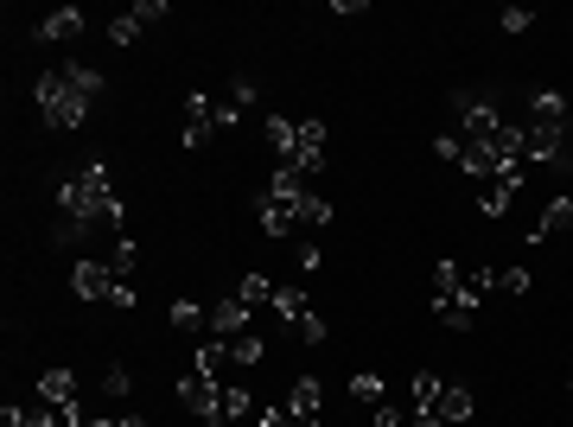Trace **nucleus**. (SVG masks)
Masks as SVG:
<instances>
[{
    "mask_svg": "<svg viewBox=\"0 0 573 427\" xmlns=\"http://www.w3.org/2000/svg\"><path fill=\"white\" fill-rule=\"evenodd\" d=\"M453 115H459V134L465 141H478V147H491L497 134H503V122H510V115L497 109V96L491 90H453Z\"/></svg>",
    "mask_w": 573,
    "mask_h": 427,
    "instance_id": "5",
    "label": "nucleus"
},
{
    "mask_svg": "<svg viewBox=\"0 0 573 427\" xmlns=\"http://www.w3.org/2000/svg\"><path fill=\"white\" fill-rule=\"evenodd\" d=\"M287 415L293 421H319L325 415V389H319V377H300L287 389Z\"/></svg>",
    "mask_w": 573,
    "mask_h": 427,
    "instance_id": "11",
    "label": "nucleus"
},
{
    "mask_svg": "<svg viewBox=\"0 0 573 427\" xmlns=\"http://www.w3.org/2000/svg\"><path fill=\"white\" fill-rule=\"evenodd\" d=\"M497 26H503V32H529V26H535V13H529V7H503V13H497Z\"/></svg>",
    "mask_w": 573,
    "mask_h": 427,
    "instance_id": "30",
    "label": "nucleus"
},
{
    "mask_svg": "<svg viewBox=\"0 0 573 427\" xmlns=\"http://www.w3.org/2000/svg\"><path fill=\"white\" fill-rule=\"evenodd\" d=\"M90 427H121V421H90Z\"/></svg>",
    "mask_w": 573,
    "mask_h": 427,
    "instance_id": "36",
    "label": "nucleus"
},
{
    "mask_svg": "<svg viewBox=\"0 0 573 427\" xmlns=\"http://www.w3.org/2000/svg\"><path fill=\"white\" fill-rule=\"evenodd\" d=\"M293 427H319V421H293Z\"/></svg>",
    "mask_w": 573,
    "mask_h": 427,
    "instance_id": "37",
    "label": "nucleus"
},
{
    "mask_svg": "<svg viewBox=\"0 0 573 427\" xmlns=\"http://www.w3.org/2000/svg\"><path fill=\"white\" fill-rule=\"evenodd\" d=\"M255 427H293V415H287V402H281V408H262V415H255Z\"/></svg>",
    "mask_w": 573,
    "mask_h": 427,
    "instance_id": "33",
    "label": "nucleus"
},
{
    "mask_svg": "<svg viewBox=\"0 0 573 427\" xmlns=\"http://www.w3.org/2000/svg\"><path fill=\"white\" fill-rule=\"evenodd\" d=\"M115 287H121V281H115L109 262H77V268H71V294H77V300H115Z\"/></svg>",
    "mask_w": 573,
    "mask_h": 427,
    "instance_id": "10",
    "label": "nucleus"
},
{
    "mask_svg": "<svg viewBox=\"0 0 573 427\" xmlns=\"http://www.w3.org/2000/svg\"><path fill=\"white\" fill-rule=\"evenodd\" d=\"M134 20H141V26H153V20H166V0H134Z\"/></svg>",
    "mask_w": 573,
    "mask_h": 427,
    "instance_id": "32",
    "label": "nucleus"
},
{
    "mask_svg": "<svg viewBox=\"0 0 573 427\" xmlns=\"http://www.w3.org/2000/svg\"><path fill=\"white\" fill-rule=\"evenodd\" d=\"M567 160H573V128H567Z\"/></svg>",
    "mask_w": 573,
    "mask_h": 427,
    "instance_id": "35",
    "label": "nucleus"
},
{
    "mask_svg": "<svg viewBox=\"0 0 573 427\" xmlns=\"http://www.w3.org/2000/svg\"><path fill=\"white\" fill-rule=\"evenodd\" d=\"M255 217H262L268 236H293V230H325L332 224V204L319 192H262L255 198Z\"/></svg>",
    "mask_w": 573,
    "mask_h": 427,
    "instance_id": "4",
    "label": "nucleus"
},
{
    "mask_svg": "<svg viewBox=\"0 0 573 427\" xmlns=\"http://www.w3.org/2000/svg\"><path fill=\"white\" fill-rule=\"evenodd\" d=\"M128 389H134V377H128L121 364H109V370H102V396H109V402H121Z\"/></svg>",
    "mask_w": 573,
    "mask_h": 427,
    "instance_id": "25",
    "label": "nucleus"
},
{
    "mask_svg": "<svg viewBox=\"0 0 573 427\" xmlns=\"http://www.w3.org/2000/svg\"><path fill=\"white\" fill-rule=\"evenodd\" d=\"M262 128H268V147H274V153H287V141H293V122H281V115H268Z\"/></svg>",
    "mask_w": 573,
    "mask_h": 427,
    "instance_id": "31",
    "label": "nucleus"
},
{
    "mask_svg": "<svg viewBox=\"0 0 573 427\" xmlns=\"http://www.w3.org/2000/svg\"><path fill=\"white\" fill-rule=\"evenodd\" d=\"M249 415H262L249 396V383H223V408H217V421H249Z\"/></svg>",
    "mask_w": 573,
    "mask_h": 427,
    "instance_id": "18",
    "label": "nucleus"
},
{
    "mask_svg": "<svg viewBox=\"0 0 573 427\" xmlns=\"http://www.w3.org/2000/svg\"><path fill=\"white\" fill-rule=\"evenodd\" d=\"M274 319L300 332L306 319H312V294H306V287H274Z\"/></svg>",
    "mask_w": 573,
    "mask_h": 427,
    "instance_id": "12",
    "label": "nucleus"
},
{
    "mask_svg": "<svg viewBox=\"0 0 573 427\" xmlns=\"http://www.w3.org/2000/svg\"><path fill=\"white\" fill-rule=\"evenodd\" d=\"M351 402H363V408L389 402V396H382V377H376V370H363V377H351Z\"/></svg>",
    "mask_w": 573,
    "mask_h": 427,
    "instance_id": "24",
    "label": "nucleus"
},
{
    "mask_svg": "<svg viewBox=\"0 0 573 427\" xmlns=\"http://www.w3.org/2000/svg\"><path fill=\"white\" fill-rule=\"evenodd\" d=\"M179 402L191 408V415L217 421V408H223V383H217V377H204V370L191 364V377H179Z\"/></svg>",
    "mask_w": 573,
    "mask_h": 427,
    "instance_id": "9",
    "label": "nucleus"
},
{
    "mask_svg": "<svg viewBox=\"0 0 573 427\" xmlns=\"http://www.w3.org/2000/svg\"><path fill=\"white\" fill-rule=\"evenodd\" d=\"M141 39V20H134V13H121V20L109 26V45H134Z\"/></svg>",
    "mask_w": 573,
    "mask_h": 427,
    "instance_id": "29",
    "label": "nucleus"
},
{
    "mask_svg": "<svg viewBox=\"0 0 573 427\" xmlns=\"http://www.w3.org/2000/svg\"><path fill=\"white\" fill-rule=\"evenodd\" d=\"M459 421H472V389L453 383V377H440V396H433L427 415H414L408 427H459Z\"/></svg>",
    "mask_w": 573,
    "mask_h": 427,
    "instance_id": "7",
    "label": "nucleus"
},
{
    "mask_svg": "<svg viewBox=\"0 0 573 427\" xmlns=\"http://www.w3.org/2000/svg\"><path fill=\"white\" fill-rule=\"evenodd\" d=\"M433 313H440L453 332H465V326L478 319V300L465 294V268H459V262H440V268H433Z\"/></svg>",
    "mask_w": 573,
    "mask_h": 427,
    "instance_id": "6",
    "label": "nucleus"
},
{
    "mask_svg": "<svg viewBox=\"0 0 573 427\" xmlns=\"http://www.w3.org/2000/svg\"><path fill=\"white\" fill-rule=\"evenodd\" d=\"M121 427H147V421H141V415H121Z\"/></svg>",
    "mask_w": 573,
    "mask_h": 427,
    "instance_id": "34",
    "label": "nucleus"
},
{
    "mask_svg": "<svg viewBox=\"0 0 573 427\" xmlns=\"http://www.w3.org/2000/svg\"><path fill=\"white\" fill-rule=\"evenodd\" d=\"M567 128L573 109L561 90H535L523 102V166H561L567 160Z\"/></svg>",
    "mask_w": 573,
    "mask_h": 427,
    "instance_id": "2",
    "label": "nucleus"
},
{
    "mask_svg": "<svg viewBox=\"0 0 573 427\" xmlns=\"http://www.w3.org/2000/svg\"><path fill=\"white\" fill-rule=\"evenodd\" d=\"M58 211L64 217H77V224H115L121 230V192H115V173L102 160H90V166H77L71 179L58 185Z\"/></svg>",
    "mask_w": 573,
    "mask_h": 427,
    "instance_id": "3",
    "label": "nucleus"
},
{
    "mask_svg": "<svg viewBox=\"0 0 573 427\" xmlns=\"http://www.w3.org/2000/svg\"><path fill=\"white\" fill-rule=\"evenodd\" d=\"M414 415H402V408H395V402H376L370 408V427H408Z\"/></svg>",
    "mask_w": 573,
    "mask_h": 427,
    "instance_id": "27",
    "label": "nucleus"
},
{
    "mask_svg": "<svg viewBox=\"0 0 573 427\" xmlns=\"http://www.w3.org/2000/svg\"><path fill=\"white\" fill-rule=\"evenodd\" d=\"M529 275H523V268H497V294H529Z\"/></svg>",
    "mask_w": 573,
    "mask_h": 427,
    "instance_id": "28",
    "label": "nucleus"
},
{
    "mask_svg": "<svg viewBox=\"0 0 573 427\" xmlns=\"http://www.w3.org/2000/svg\"><path fill=\"white\" fill-rule=\"evenodd\" d=\"M39 402L45 408H71L77 402V377H71V370H45V377H39Z\"/></svg>",
    "mask_w": 573,
    "mask_h": 427,
    "instance_id": "15",
    "label": "nucleus"
},
{
    "mask_svg": "<svg viewBox=\"0 0 573 427\" xmlns=\"http://www.w3.org/2000/svg\"><path fill=\"white\" fill-rule=\"evenodd\" d=\"M523 179H529L523 166H497V173H484L478 179V211L484 217H503V211H510V198L523 192Z\"/></svg>",
    "mask_w": 573,
    "mask_h": 427,
    "instance_id": "8",
    "label": "nucleus"
},
{
    "mask_svg": "<svg viewBox=\"0 0 573 427\" xmlns=\"http://www.w3.org/2000/svg\"><path fill=\"white\" fill-rule=\"evenodd\" d=\"M262 338H255V332H236V338H223V357H230V370H255V364H262Z\"/></svg>",
    "mask_w": 573,
    "mask_h": 427,
    "instance_id": "16",
    "label": "nucleus"
},
{
    "mask_svg": "<svg viewBox=\"0 0 573 427\" xmlns=\"http://www.w3.org/2000/svg\"><path fill=\"white\" fill-rule=\"evenodd\" d=\"M567 224H573V198L561 192V198H554V204H548V211H542V224H535V230H529V243H548V236H561Z\"/></svg>",
    "mask_w": 573,
    "mask_h": 427,
    "instance_id": "17",
    "label": "nucleus"
},
{
    "mask_svg": "<svg viewBox=\"0 0 573 427\" xmlns=\"http://www.w3.org/2000/svg\"><path fill=\"white\" fill-rule=\"evenodd\" d=\"M465 294H472V300L484 306V300L497 294V268H478V275H465Z\"/></svg>",
    "mask_w": 573,
    "mask_h": 427,
    "instance_id": "26",
    "label": "nucleus"
},
{
    "mask_svg": "<svg viewBox=\"0 0 573 427\" xmlns=\"http://www.w3.org/2000/svg\"><path fill=\"white\" fill-rule=\"evenodd\" d=\"M172 326H179V332H204V326H211V306L179 300V306H172Z\"/></svg>",
    "mask_w": 573,
    "mask_h": 427,
    "instance_id": "21",
    "label": "nucleus"
},
{
    "mask_svg": "<svg viewBox=\"0 0 573 427\" xmlns=\"http://www.w3.org/2000/svg\"><path fill=\"white\" fill-rule=\"evenodd\" d=\"M58 421V408H45V402H32V408H7L0 415V427H51Z\"/></svg>",
    "mask_w": 573,
    "mask_h": 427,
    "instance_id": "19",
    "label": "nucleus"
},
{
    "mask_svg": "<svg viewBox=\"0 0 573 427\" xmlns=\"http://www.w3.org/2000/svg\"><path fill=\"white\" fill-rule=\"evenodd\" d=\"M211 332H217V338H236V332H249V306H242L236 294H230V300H217V306H211Z\"/></svg>",
    "mask_w": 573,
    "mask_h": 427,
    "instance_id": "14",
    "label": "nucleus"
},
{
    "mask_svg": "<svg viewBox=\"0 0 573 427\" xmlns=\"http://www.w3.org/2000/svg\"><path fill=\"white\" fill-rule=\"evenodd\" d=\"M236 300L249 306V313H255V306H274V287H268V275H242V281H236Z\"/></svg>",
    "mask_w": 573,
    "mask_h": 427,
    "instance_id": "20",
    "label": "nucleus"
},
{
    "mask_svg": "<svg viewBox=\"0 0 573 427\" xmlns=\"http://www.w3.org/2000/svg\"><path fill=\"white\" fill-rule=\"evenodd\" d=\"M77 32H83V13H77V7H58V13H45V20L32 26V39L58 45V39H77Z\"/></svg>",
    "mask_w": 573,
    "mask_h": 427,
    "instance_id": "13",
    "label": "nucleus"
},
{
    "mask_svg": "<svg viewBox=\"0 0 573 427\" xmlns=\"http://www.w3.org/2000/svg\"><path fill=\"white\" fill-rule=\"evenodd\" d=\"M433 396H440V377H427V370H421V377L408 383V408H414V415H427Z\"/></svg>",
    "mask_w": 573,
    "mask_h": 427,
    "instance_id": "22",
    "label": "nucleus"
},
{
    "mask_svg": "<svg viewBox=\"0 0 573 427\" xmlns=\"http://www.w3.org/2000/svg\"><path fill=\"white\" fill-rule=\"evenodd\" d=\"M109 268H115V281H128L134 268H141V249H134V236H115V262H109Z\"/></svg>",
    "mask_w": 573,
    "mask_h": 427,
    "instance_id": "23",
    "label": "nucleus"
},
{
    "mask_svg": "<svg viewBox=\"0 0 573 427\" xmlns=\"http://www.w3.org/2000/svg\"><path fill=\"white\" fill-rule=\"evenodd\" d=\"M102 96V71H90V64H58V71H39V83H32V102H39V115L51 128H83L90 122V102Z\"/></svg>",
    "mask_w": 573,
    "mask_h": 427,
    "instance_id": "1",
    "label": "nucleus"
}]
</instances>
